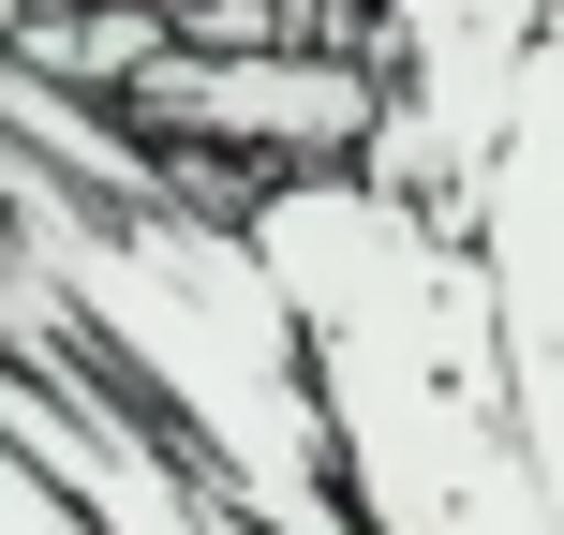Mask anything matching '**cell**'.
Instances as JSON below:
<instances>
[{
  "label": "cell",
  "instance_id": "cell-1",
  "mask_svg": "<svg viewBox=\"0 0 564 535\" xmlns=\"http://www.w3.org/2000/svg\"><path fill=\"white\" fill-rule=\"evenodd\" d=\"M238 224L297 312L357 535H550L506 298H490V254L460 208L387 194L357 164H297L253 179Z\"/></svg>",
  "mask_w": 564,
  "mask_h": 535
},
{
  "label": "cell",
  "instance_id": "cell-2",
  "mask_svg": "<svg viewBox=\"0 0 564 535\" xmlns=\"http://www.w3.org/2000/svg\"><path fill=\"white\" fill-rule=\"evenodd\" d=\"M0 238L105 342V372L224 491L238 535H357L341 461H327V402H312V357H297V312H282V282H268L238 208H208V194L194 208H105V194H75L59 164H30L0 135Z\"/></svg>",
  "mask_w": 564,
  "mask_h": 535
},
{
  "label": "cell",
  "instance_id": "cell-3",
  "mask_svg": "<svg viewBox=\"0 0 564 535\" xmlns=\"http://www.w3.org/2000/svg\"><path fill=\"white\" fill-rule=\"evenodd\" d=\"M564 0H371V75H387V119H371L357 179L387 194H431V208H476V179L506 164L520 135V89H535V45H550Z\"/></svg>",
  "mask_w": 564,
  "mask_h": 535
},
{
  "label": "cell",
  "instance_id": "cell-4",
  "mask_svg": "<svg viewBox=\"0 0 564 535\" xmlns=\"http://www.w3.org/2000/svg\"><path fill=\"white\" fill-rule=\"evenodd\" d=\"M460 224H476V254H490V298H506L520 431H535V491H550V535H564V15L535 45V89H520L506 164L476 179Z\"/></svg>",
  "mask_w": 564,
  "mask_h": 535
},
{
  "label": "cell",
  "instance_id": "cell-5",
  "mask_svg": "<svg viewBox=\"0 0 564 535\" xmlns=\"http://www.w3.org/2000/svg\"><path fill=\"white\" fill-rule=\"evenodd\" d=\"M194 45H371V0H164Z\"/></svg>",
  "mask_w": 564,
  "mask_h": 535
},
{
  "label": "cell",
  "instance_id": "cell-6",
  "mask_svg": "<svg viewBox=\"0 0 564 535\" xmlns=\"http://www.w3.org/2000/svg\"><path fill=\"white\" fill-rule=\"evenodd\" d=\"M0 535H89V521H75V506H59V491H45V477H30V461H15V447H0Z\"/></svg>",
  "mask_w": 564,
  "mask_h": 535
}]
</instances>
